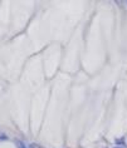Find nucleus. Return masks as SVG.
<instances>
[{"label": "nucleus", "mask_w": 127, "mask_h": 148, "mask_svg": "<svg viewBox=\"0 0 127 148\" xmlns=\"http://www.w3.org/2000/svg\"><path fill=\"white\" fill-rule=\"evenodd\" d=\"M0 140H8V136H6L5 133L0 132Z\"/></svg>", "instance_id": "2"}, {"label": "nucleus", "mask_w": 127, "mask_h": 148, "mask_svg": "<svg viewBox=\"0 0 127 148\" xmlns=\"http://www.w3.org/2000/svg\"><path fill=\"white\" fill-rule=\"evenodd\" d=\"M15 143H17L18 148H27V147H25V144L23 142H20V140H15Z\"/></svg>", "instance_id": "1"}, {"label": "nucleus", "mask_w": 127, "mask_h": 148, "mask_svg": "<svg viewBox=\"0 0 127 148\" xmlns=\"http://www.w3.org/2000/svg\"><path fill=\"white\" fill-rule=\"evenodd\" d=\"M115 148H123V147H118V146H117V147H115Z\"/></svg>", "instance_id": "3"}]
</instances>
